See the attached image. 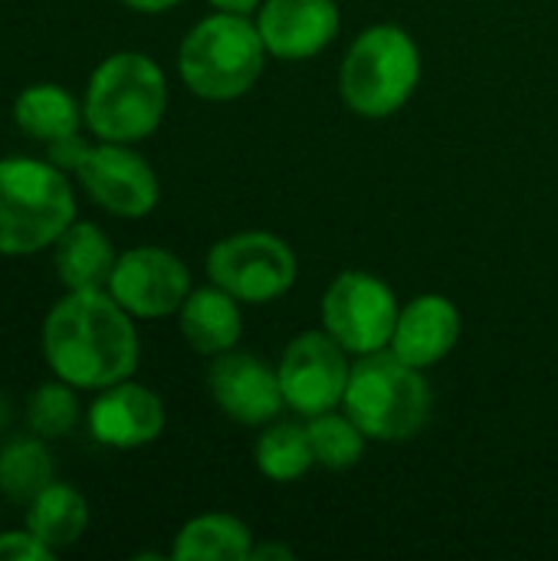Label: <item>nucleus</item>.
<instances>
[{
  "label": "nucleus",
  "instance_id": "obj_25",
  "mask_svg": "<svg viewBox=\"0 0 558 561\" xmlns=\"http://www.w3.org/2000/svg\"><path fill=\"white\" fill-rule=\"evenodd\" d=\"M56 552L46 549L26 526L0 533V561H53Z\"/></svg>",
  "mask_w": 558,
  "mask_h": 561
},
{
  "label": "nucleus",
  "instance_id": "obj_19",
  "mask_svg": "<svg viewBox=\"0 0 558 561\" xmlns=\"http://www.w3.org/2000/svg\"><path fill=\"white\" fill-rule=\"evenodd\" d=\"M26 529L53 552L76 546L89 529V503L69 483H46L26 503Z\"/></svg>",
  "mask_w": 558,
  "mask_h": 561
},
{
  "label": "nucleus",
  "instance_id": "obj_1",
  "mask_svg": "<svg viewBox=\"0 0 558 561\" xmlns=\"http://www.w3.org/2000/svg\"><path fill=\"white\" fill-rule=\"evenodd\" d=\"M109 289H66L43 319L39 345L53 378L76 391H102L135 375L138 332Z\"/></svg>",
  "mask_w": 558,
  "mask_h": 561
},
{
  "label": "nucleus",
  "instance_id": "obj_23",
  "mask_svg": "<svg viewBox=\"0 0 558 561\" xmlns=\"http://www.w3.org/2000/svg\"><path fill=\"white\" fill-rule=\"evenodd\" d=\"M79 417H82V408H79L76 388L59 378L33 388V394L26 401V427H30V434L43 437V440H59V437L72 434Z\"/></svg>",
  "mask_w": 558,
  "mask_h": 561
},
{
  "label": "nucleus",
  "instance_id": "obj_8",
  "mask_svg": "<svg viewBox=\"0 0 558 561\" xmlns=\"http://www.w3.org/2000/svg\"><path fill=\"white\" fill-rule=\"evenodd\" d=\"M326 332L355 355L391 345L398 325L395 293L368 273H342L322 299Z\"/></svg>",
  "mask_w": 558,
  "mask_h": 561
},
{
  "label": "nucleus",
  "instance_id": "obj_24",
  "mask_svg": "<svg viewBox=\"0 0 558 561\" xmlns=\"http://www.w3.org/2000/svg\"><path fill=\"white\" fill-rule=\"evenodd\" d=\"M306 431H309V444H312L316 463H322L329 470H349L365 454V434H362V427L349 414L345 417L332 414V411L316 414Z\"/></svg>",
  "mask_w": 558,
  "mask_h": 561
},
{
  "label": "nucleus",
  "instance_id": "obj_7",
  "mask_svg": "<svg viewBox=\"0 0 558 561\" xmlns=\"http://www.w3.org/2000/svg\"><path fill=\"white\" fill-rule=\"evenodd\" d=\"M207 276L237 302H270L296 283V256L276 233L247 230L214 243Z\"/></svg>",
  "mask_w": 558,
  "mask_h": 561
},
{
  "label": "nucleus",
  "instance_id": "obj_22",
  "mask_svg": "<svg viewBox=\"0 0 558 561\" xmlns=\"http://www.w3.org/2000/svg\"><path fill=\"white\" fill-rule=\"evenodd\" d=\"M312 463H316V454H312L306 427L276 424L257 440V467L263 477H270L276 483L299 480Z\"/></svg>",
  "mask_w": 558,
  "mask_h": 561
},
{
  "label": "nucleus",
  "instance_id": "obj_16",
  "mask_svg": "<svg viewBox=\"0 0 558 561\" xmlns=\"http://www.w3.org/2000/svg\"><path fill=\"white\" fill-rule=\"evenodd\" d=\"M115 247L92 220H72L53 243V266L62 289H105L115 270Z\"/></svg>",
  "mask_w": 558,
  "mask_h": 561
},
{
  "label": "nucleus",
  "instance_id": "obj_14",
  "mask_svg": "<svg viewBox=\"0 0 558 561\" xmlns=\"http://www.w3.org/2000/svg\"><path fill=\"white\" fill-rule=\"evenodd\" d=\"M266 53L280 59H309L339 33L335 0H266L257 13Z\"/></svg>",
  "mask_w": 558,
  "mask_h": 561
},
{
  "label": "nucleus",
  "instance_id": "obj_18",
  "mask_svg": "<svg viewBox=\"0 0 558 561\" xmlns=\"http://www.w3.org/2000/svg\"><path fill=\"white\" fill-rule=\"evenodd\" d=\"M13 125L26 138L49 145L56 138L82 131L86 115H82V102H76V95L66 85L33 82L20 89V95L13 99Z\"/></svg>",
  "mask_w": 558,
  "mask_h": 561
},
{
  "label": "nucleus",
  "instance_id": "obj_27",
  "mask_svg": "<svg viewBox=\"0 0 558 561\" xmlns=\"http://www.w3.org/2000/svg\"><path fill=\"white\" fill-rule=\"evenodd\" d=\"M118 3H125L128 10H138V13H164V10L178 7L181 0H118Z\"/></svg>",
  "mask_w": 558,
  "mask_h": 561
},
{
  "label": "nucleus",
  "instance_id": "obj_9",
  "mask_svg": "<svg viewBox=\"0 0 558 561\" xmlns=\"http://www.w3.org/2000/svg\"><path fill=\"white\" fill-rule=\"evenodd\" d=\"M72 174L89 201L115 217H145L161 197L155 168L122 141L89 145Z\"/></svg>",
  "mask_w": 558,
  "mask_h": 561
},
{
  "label": "nucleus",
  "instance_id": "obj_11",
  "mask_svg": "<svg viewBox=\"0 0 558 561\" xmlns=\"http://www.w3.org/2000/svg\"><path fill=\"white\" fill-rule=\"evenodd\" d=\"M105 289L128 316L164 319L181 312L184 299L191 296V273L164 247H132L115 260Z\"/></svg>",
  "mask_w": 558,
  "mask_h": 561
},
{
  "label": "nucleus",
  "instance_id": "obj_12",
  "mask_svg": "<svg viewBox=\"0 0 558 561\" xmlns=\"http://www.w3.org/2000/svg\"><path fill=\"white\" fill-rule=\"evenodd\" d=\"M86 427L92 440L102 447L135 450L161 437L164 404L151 388L125 378L95 394V401L86 411Z\"/></svg>",
  "mask_w": 558,
  "mask_h": 561
},
{
  "label": "nucleus",
  "instance_id": "obj_21",
  "mask_svg": "<svg viewBox=\"0 0 558 561\" xmlns=\"http://www.w3.org/2000/svg\"><path fill=\"white\" fill-rule=\"evenodd\" d=\"M56 480L53 454L43 437H20L0 450V493L13 503H30Z\"/></svg>",
  "mask_w": 558,
  "mask_h": 561
},
{
  "label": "nucleus",
  "instance_id": "obj_28",
  "mask_svg": "<svg viewBox=\"0 0 558 561\" xmlns=\"http://www.w3.org/2000/svg\"><path fill=\"white\" fill-rule=\"evenodd\" d=\"M250 559H280V561H293V552L286 546H260V549H250Z\"/></svg>",
  "mask_w": 558,
  "mask_h": 561
},
{
  "label": "nucleus",
  "instance_id": "obj_15",
  "mask_svg": "<svg viewBox=\"0 0 558 561\" xmlns=\"http://www.w3.org/2000/svg\"><path fill=\"white\" fill-rule=\"evenodd\" d=\"M457 335H460L457 306L444 296H418L398 312L391 352L414 368H431L444 355H451Z\"/></svg>",
  "mask_w": 558,
  "mask_h": 561
},
{
  "label": "nucleus",
  "instance_id": "obj_17",
  "mask_svg": "<svg viewBox=\"0 0 558 561\" xmlns=\"http://www.w3.org/2000/svg\"><path fill=\"white\" fill-rule=\"evenodd\" d=\"M240 332H243L240 306L227 289L207 286V289H194L184 299L181 335L187 339V345L194 352H201V355L230 352L240 342Z\"/></svg>",
  "mask_w": 558,
  "mask_h": 561
},
{
  "label": "nucleus",
  "instance_id": "obj_4",
  "mask_svg": "<svg viewBox=\"0 0 558 561\" xmlns=\"http://www.w3.org/2000/svg\"><path fill=\"white\" fill-rule=\"evenodd\" d=\"M266 46L247 13H214L201 20L178 49L184 85L207 102H230L253 89L263 72Z\"/></svg>",
  "mask_w": 558,
  "mask_h": 561
},
{
  "label": "nucleus",
  "instance_id": "obj_13",
  "mask_svg": "<svg viewBox=\"0 0 558 561\" xmlns=\"http://www.w3.org/2000/svg\"><path fill=\"white\" fill-rule=\"evenodd\" d=\"M207 385L217 408L240 424H266L286 404L280 375L250 352H220L207 371Z\"/></svg>",
  "mask_w": 558,
  "mask_h": 561
},
{
  "label": "nucleus",
  "instance_id": "obj_3",
  "mask_svg": "<svg viewBox=\"0 0 558 561\" xmlns=\"http://www.w3.org/2000/svg\"><path fill=\"white\" fill-rule=\"evenodd\" d=\"M168 108V82L161 66L135 49L105 56L86 85L82 115L86 128L99 141H141L148 138Z\"/></svg>",
  "mask_w": 558,
  "mask_h": 561
},
{
  "label": "nucleus",
  "instance_id": "obj_6",
  "mask_svg": "<svg viewBox=\"0 0 558 561\" xmlns=\"http://www.w3.org/2000/svg\"><path fill=\"white\" fill-rule=\"evenodd\" d=\"M421 79V56L414 39L391 23L365 30L342 62V99L362 118L395 115Z\"/></svg>",
  "mask_w": 558,
  "mask_h": 561
},
{
  "label": "nucleus",
  "instance_id": "obj_10",
  "mask_svg": "<svg viewBox=\"0 0 558 561\" xmlns=\"http://www.w3.org/2000/svg\"><path fill=\"white\" fill-rule=\"evenodd\" d=\"M276 375L283 401L293 411L316 417L345 401L352 368L345 362V348L329 332H303L286 345Z\"/></svg>",
  "mask_w": 558,
  "mask_h": 561
},
{
  "label": "nucleus",
  "instance_id": "obj_2",
  "mask_svg": "<svg viewBox=\"0 0 558 561\" xmlns=\"http://www.w3.org/2000/svg\"><path fill=\"white\" fill-rule=\"evenodd\" d=\"M76 220V191L49 158H0V256L49 250Z\"/></svg>",
  "mask_w": 558,
  "mask_h": 561
},
{
  "label": "nucleus",
  "instance_id": "obj_26",
  "mask_svg": "<svg viewBox=\"0 0 558 561\" xmlns=\"http://www.w3.org/2000/svg\"><path fill=\"white\" fill-rule=\"evenodd\" d=\"M89 151V141L82 138V131H76V135H66V138H56V141H49L46 145V158L56 164V168H62L66 174H72L76 171V164L82 161V154Z\"/></svg>",
  "mask_w": 558,
  "mask_h": 561
},
{
  "label": "nucleus",
  "instance_id": "obj_20",
  "mask_svg": "<svg viewBox=\"0 0 558 561\" xmlns=\"http://www.w3.org/2000/svg\"><path fill=\"white\" fill-rule=\"evenodd\" d=\"M253 549L250 529L227 513H207L191 519L178 536L171 559L178 561H247Z\"/></svg>",
  "mask_w": 558,
  "mask_h": 561
},
{
  "label": "nucleus",
  "instance_id": "obj_5",
  "mask_svg": "<svg viewBox=\"0 0 558 561\" xmlns=\"http://www.w3.org/2000/svg\"><path fill=\"white\" fill-rule=\"evenodd\" d=\"M345 414L372 440H408L431 414V388L421 368L378 348L358 355L345 388Z\"/></svg>",
  "mask_w": 558,
  "mask_h": 561
},
{
  "label": "nucleus",
  "instance_id": "obj_29",
  "mask_svg": "<svg viewBox=\"0 0 558 561\" xmlns=\"http://www.w3.org/2000/svg\"><path fill=\"white\" fill-rule=\"evenodd\" d=\"M217 10L224 13H250V10H260V0H210Z\"/></svg>",
  "mask_w": 558,
  "mask_h": 561
}]
</instances>
